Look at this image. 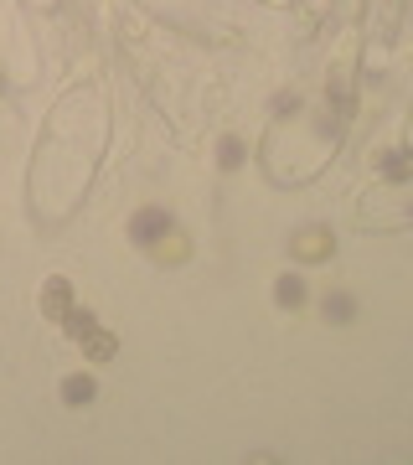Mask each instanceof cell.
Masks as SVG:
<instances>
[{
    "instance_id": "obj_1",
    "label": "cell",
    "mask_w": 413,
    "mask_h": 465,
    "mask_svg": "<svg viewBox=\"0 0 413 465\" xmlns=\"http://www.w3.org/2000/svg\"><path fill=\"white\" fill-rule=\"evenodd\" d=\"M62 326H68V336L78 341V347H83L93 362H109L114 357V336H103V326L93 321L88 310H78V305H68V310H62Z\"/></svg>"
},
{
    "instance_id": "obj_2",
    "label": "cell",
    "mask_w": 413,
    "mask_h": 465,
    "mask_svg": "<svg viewBox=\"0 0 413 465\" xmlns=\"http://www.w3.org/2000/svg\"><path fill=\"white\" fill-rule=\"evenodd\" d=\"M129 233H135V243H140V248H155V243H166V238L176 233V228H171L166 207H145L140 217H135V228H129Z\"/></svg>"
},
{
    "instance_id": "obj_3",
    "label": "cell",
    "mask_w": 413,
    "mask_h": 465,
    "mask_svg": "<svg viewBox=\"0 0 413 465\" xmlns=\"http://www.w3.org/2000/svg\"><path fill=\"white\" fill-rule=\"evenodd\" d=\"M68 305H73V289H68V279H47V289H42V310L62 321V310H68Z\"/></svg>"
},
{
    "instance_id": "obj_4",
    "label": "cell",
    "mask_w": 413,
    "mask_h": 465,
    "mask_svg": "<svg viewBox=\"0 0 413 465\" xmlns=\"http://www.w3.org/2000/svg\"><path fill=\"white\" fill-rule=\"evenodd\" d=\"M62 398H68V403H88V398H93V378H88V372H83V378H68V382H62Z\"/></svg>"
},
{
    "instance_id": "obj_5",
    "label": "cell",
    "mask_w": 413,
    "mask_h": 465,
    "mask_svg": "<svg viewBox=\"0 0 413 465\" xmlns=\"http://www.w3.org/2000/svg\"><path fill=\"white\" fill-rule=\"evenodd\" d=\"M274 300H279V305H300V300H305V285H300V279H279V285H274Z\"/></svg>"
},
{
    "instance_id": "obj_6",
    "label": "cell",
    "mask_w": 413,
    "mask_h": 465,
    "mask_svg": "<svg viewBox=\"0 0 413 465\" xmlns=\"http://www.w3.org/2000/svg\"><path fill=\"white\" fill-rule=\"evenodd\" d=\"M326 243H331L326 233H305V238H300V254H305V259H321V254H326Z\"/></svg>"
},
{
    "instance_id": "obj_7",
    "label": "cell",
    "mask_w": 413,
    "mask_h": 465,
    "mask_svg": "<svg viewBox=\"0 0 413 465\" xmlns=\"http://www.w3.org/2000/svg\"><path fill=\"white\" fill-rule=\"evenodd\" d=\"M352 310H356V305L346 300V295H331V300H326V315H331V321H352Z\"/></svg>"
},
{
    "instance_id": "obj_8",
    "label": "cell",
    "mask_w": 413,
    "mask_h": 465,
    "mask_svg": "<svg viewBox=\"0 0 413 465\" xmlns=\"http://www.w3.org/2000/svg\"><path fill=\"white\" fill-rule=\"evenodd\" d=\"M238 161H243V145H238V140H228V145H222V166H238Z\"/></svg>"
},
{
    "instance_id": "obj_9",
    "label": "cell",
    "mask_w": 413,
    "mask_h": 465,
    "mask_svg": "<svg viewBox=\"0 0 413 465\" xmlns=\"http://www.w3.org/2000/svg\"><path fill=\"white\" fill-rule=\"evenodd\" d=\"M388 176H393V181L408 176V161H403V155H388Z\"/></svg>"
}]
</instances>
